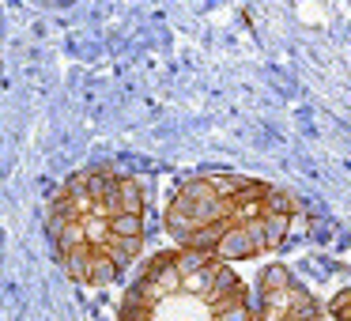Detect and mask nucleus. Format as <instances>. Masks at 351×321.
<instances>
[{
    "instance_id": "nucleus-11",
    "label": "nucleus",
    "mask_w": 351,
    "mask_h": 321,
    "mask_svg": "<svg viewBox=\"0 0 351 321\" xmlns=\"http://www.w3.org/2000/svg\"><path fill=\"white\" fill-rule=\"evenodd\" d=\"M110 230H114L117 238H144V215H114L110 219Z\"/></svg>"
},
{
    "instance_id": "nucleus-1",
    "label": "nucleus",
    "mask_w": 351,
    "mask_h": 321,
    "mask_svg": "<svg viewBox=\"0 0 351 321\" xmlns=\"http://www.w3.org/2000/svg\"><path fill=\"white\" fill-rule=\"evenodd\" d=\"M230 212H234V200H219L200 178H193V182H185L182 189H178V197L170 200L167 215H162V227H167V235L182 246L185 238L197 235L200 227L230 219Z\"/></svg>"
},
{
    "instance_id": "nucleus-6",
    "label": "nucleus",
    "mask_w": 351,
    "mask_h": 321,
    "mask_svg": "<svg viewBox=\"0 0 351 321\" xmlns=\"http://www.w3.org/2000/svg\"><path fill=\"white\" fill-rule=\"evenodd\" d=\"M287 287H295V276H291L287 265H268L261 272V295H280Z\"/></svg>"
},
{
    "instance_id": "nucleus-10",
    "label": "nucleus",
    "mask_w": 351,
    "mask_h": 321,
    "mask_svg": "<svg viewBox=\"0 0 351 321\" xmlns=\"http://www.w3.org/2000/svg\"><path fill=\"white\" fill-rule=\"evenodd\" d=\"M295 197H291L287 189H276V185H268V197H265V215H295Z\"/></svg>"
},
{
    "instance_id": "nucleus-13",
    "label": "nucleus",
    "mask_w": 351,
    "mask_h": 321,
    "mask_svg": "<svg viewBox=\"0 0 351 321\" xmlns=\"http://www.w3.org/2000/svg\"><path fill=\"white\" fill-rule=\"evenodd\" d=\"M328 313H332L336 321H351V287L348 291H340V295L328 302Z\"/></svg>"
},
{
    "instance_id": "nucleus-9",
    "label": "nucleus",
    "mask_w": 351,
    "mask_h": 321,
    "mask_svg": "<svg viewBox=\"0 0 351 321\" xmlns=\"http://www.w3.org/2000/svg\"><path fill=\"white\" fill-rule=\"evenodd\" d=\"M140 250H144V238H110V246H106V253L117 261V268H125V265H132V261L140 257Z\"/></svg>"
},
{
    "instance_id": "nucleus-3",
    "label": "nucleus",
    "mask_w": 351,
    "mask_h": 321,
    "mask_svg": "<svg viewBox=\"0 0 351 321\" xmlns=\"http://www.w3.org/2000/svg\"><path fill=\"white\" fill-rule=\"evenodd\" d=\"M200 182H204L219 200H238V197H242V193L253 185V178L230 174V170H208V174H200Z\"/></svg>"
},
{
    "instance_id": "nucleus-8",
    "label": "nucleus",
    "mask_w": 351,
    "mask_h": 321,
    "mask_svg": "<svg viewBox=\"0 0 351 321\" xmlns=\"http://www.w3.org/2000/svg\"><path fill=\"white\" fill-rule=\"evenodd\" d=\"M84 235H87V246H91V250L106 253L114 230H110V219H106V215H87V219H84Z\"/></svg>"
},
{
    "instance_id": "nucleus-2",
    "label": "nucleus",
    "mask_w": 351,
    "mask_h": 321,
    "mask_svg": "<svg viewBox=\"0 0 351 321\" xmlns=\"http://www.w3.org/2000/svg\"><path fill=\"white\" fill-rule=\"evenodd\" d=\"M265 250V235H261V223H250V227H230L223 235V242L212 250V257L219 265H230V261H245V257H257Z\"/></svg>"
},
{
    "instance_id": "nucleus-12",
    "label": "nucleus",
    "mask_w": 351,
    "mask_h": 321,
    "mask_svg": "<svg viewBox=\"0 0 351 321\" xmlns=\"http://www.w3.org/2000/svg\"><path fill=\"white\" fill-rule=\"evenodd\" d=\"M212 321H253V310L245 298H238V302H223L215 306V318Z\"/></svg>"
},
{
    "instance_id": "nucleus-4",
    "label": "nucleus",
    "mask_w": 351,
    "mask_h": 321,
    "mask_svg": "<svg viewBox=\"0 0 351 321\" xmlns=\"http://www.w3.org/2000/svg\"><path fill=\"white\" fill-rule=\"evenodd\" d=\"M117 276H121L117 261L110 257V253L91 250V261H87V283H91V287H106V283H114V280H117Z\"/></svg>"
},
{
    "instance_id": "nucleus-5",
    "label": "nucleus",
    "mask_w": 351,
    "mask_h": 321,
    "mask_svg": "<svg viewBox=\"0 0 351 321\" xmlns=\"http://www.w3.org/2000/svg\"><path fill=\"white\" fill-rule=\"evenodd\" d=\"M144 215V185L136 178H121L117 185V215Z\"/></svg>"
},
{
    "instance_id": "nucleus-7",
    "label": "nucleus",
    "mask_w": 351,
    "mask_h": 321,
    "mask_svg": "<svg viewBox=\"0 0 351 321\" xmlns=\"http://www.w3.org/2000/svg\"><path fill=\"white\" fill-rule=\"evenodd\" d=\"M261 235H265V250H280L283 238L291 235V215H265L261 219Z\"/></svg>"
}]
</instances>
